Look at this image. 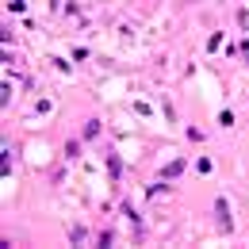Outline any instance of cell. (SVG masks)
Wrapping results in <instances>:
<instances>
[{
    "label": "cell",
    "mask_w": 249,
    "mask_h": 249,
    "mask_svg": "<svg viewBox=\"0 0 249 249\" xmlns=\"http://www.w3.org/2000/svg\"><path fill=\"white\" fill-rule=\"evenodd\" d=\"M215 215H219V226H222V230H234V219H230V203H226V199L215 203Z\"/></svg>",
    "instance_id": "obj_1"
},
{
    "label": "cell",
    "mask_w": 249,
    "mask_h": 249,
    "mask_svg": "<svg viewBox=\"0 0 249 249\" xmlns=\"http://www.w3.org/2000/svg\"><path fill=\"white\" fill-rule=\"evenodd\" d=\"M180 173H184V161L176 157V161H169V165L161 169V180H173V176H180Z\"/></svg>",
    "instance_id": "obj_2"
},
{
    "label": "cell",
    "mask_w": 249,
    "mask_h": 249,
    "mask_svg": "<svg viewBox=\"0 0 249 249\" xmlns=\"http://www.w3.org/2000/svg\"><path fill=\"white\" fill-rule=\"evenodd\" d=\"M85 238H88V234H85V226H69V242H73V246H81Z\"/></svg>",
    "instance_id": "obj_3"
},
{
    "label": "cell",
    "mask_w": 249,
    "mask_h": 249,
    "mask_svg": "<svg viewBox=\"0 0 249 249\" xmlns=\"http://www.w3.org/2000/svg\"><path fill=\"white\" fill-rule=\"evenodd\" d=\"M100 134V123L96 119H88V123H85V138H96Z\"/></svg>",
    "instance_id": "obj_4"
},
{
    "label": "cell",
    "mask_w": 249,
    "mask_h": 249,
    "mask_svg": "<svg viewBox=\"0 0 249 249\" xmlns=\"http://www.w3.org/2000/svg\"><path fill=\"white\" fill-rule=\"evenodd\" d=\"M238 27H242V31H249V8H242V12H238Z\"/></svg>",
    "instance_id": "obj_5"
}]
</instances>
